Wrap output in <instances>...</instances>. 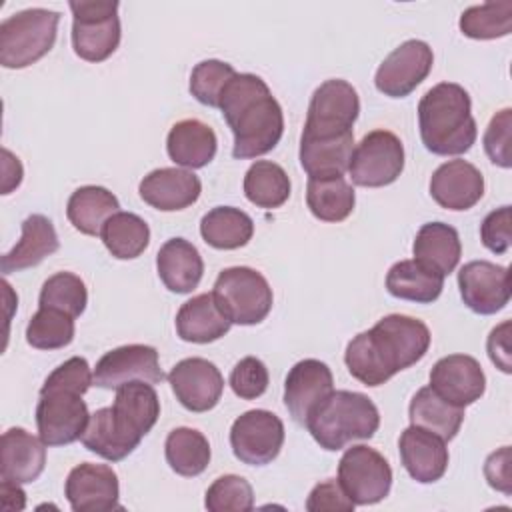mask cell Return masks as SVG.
I'll use <instances>...</instances> for the list:
<instances>
[{"instance_id":"cell-4","label":"cell","mask_w":512,"mask_h":512,"mask_svg":"<svg viewBox=\"0 0 512 512\" xmlns=\"http://www.w3.org/2000/svg\"><path fill=\"white\" fill-rule=\"evenodd\" d=\"M380 426L376 404L360 392L332 390L312 408L306 428L320 448L336 452L348 442L370 440Z\"/></svg>"},{"instance_id":"cell-33","label":"cell","mask_w":512,"mask_h":512,"mask_svg":"<svg viewBox=\"0 0 512 512\" xmlns=\"http://www.w3.org/2000/svg\"><path fill=\"white\" fill-rule=\"evenodd\" d=\"M252 218L234 206H216L200 220L202 240L216 250H236L252 240Z\"/></svg>"},{"instance_id":"cell-15","label":"cell","mask_w":512,"mask_h":512,"mask_svg":"<svg viewBox=\"0 0 512 512\" xmlns=\"http://www.w3.org/2000/svg\"><path fill=\"white\" fill-rule=\"evenodd\" d=\"M458 288L472 312L490 316L510 302V272L488 260H472L458 270Z\"/></svg>"},{"instance_id":"cell-28","label":"cell","mask_w":512,"mask_h":512,"mask_svg":"<svg viewBox=\"0 0 512 512\" xmlns=\"http://www.w3.org/2000/svg\"><path fill=\"white\" fill-rule=\"evenodd\" d=\"M230 318L220 310L212 292L186 300L176 314V332L184 342L208 344L230 330Z\"/></svg>"},{"instance_id":"cell-16","label":"cell","mask_w":512,"mask_h":512,"mask_svg":"<svg viewBox=\"0 0 512 512\" xmlns=\"http://www.w3.org/2000/svg\"><path fill=\"white\" fill-rule=\"evenodd\" d=\"M176 400L190 412L212 410L222 396L224 378L214 362L206 358H184L168 374Z\"/></svg>"},{"instance_id":"cell-29","label":"cell","mask_w":512,"mask_h":512,"mask_svg":"<svg viewBox=\"0 0 512 512\" xmlns=\"http://www.w3.org/2000/svg\"><path fill=\"white\" fill-rule=\"evenodd\" d=\"M414 260L426 266L428 270L448 276L456 270L460 256H462V244L460 236L454 226L444 222H428L422 224L416 232L414 244H412Z\"/></svg>"},{"instance_id":"cell-34","label":"cell","mask_w":512,"mask_h":512,"mask_svg":"<svg viewBox=\"0 0 512 512\" xmlns=\"http://www.w3.org/2000/svg\"><path fill=\"white\" fill-rule=\"evenodd\" d=\"M444 288V276L428 270L416 260H400L386 274V290L400 300L418 304L434 302Z\"/></svg>"},{"instance_id":"cell-37","label":"cell","mask_w":512,"mask_h":512,"mask_svg":"<svg viewBox=\"0 0 512 512\" xmlns=\"http://www.w3.org/2000/svg\"><path fill=\"white\" fill-rule=\"evenodd\" d=\"M164 456L176 474L194 478L208 468L212 452L208 438L200 430L180 426L166 436Z\"/></svg>"},{"instance_id":"cell-42","label":"cell","mask_w":512,"mask_h":512,"mask_svg":"<svg viewBox=\"0 0 512 512\" xmlns=\"http://www.w3.org/2000/svg\"><path fill=\"white\" fill-rule=\"evenodd\" d=\"M74 318L54 310L38 308L26 326V342L38 350H58L74 340Z\"/></svg>"},{"instance_id":"cell-47","label":"cell","mask_w":512,"mask_h":512,"mask_svg":"<svg viewBox=\"0 0 512 512\" xmlns=\"http://www.w3.org/2000/svg\"><path fill=\"white\" fill-rule=\"evenodd\" d=\"M92 384H94V372L90 370L86 358L72 356L48 374L42 388L44 390L62 388V390H72L84 396Z\"/></svg>"},{"instance_id":"cell-12","label":"cell","mask_w":512,"mask_h":512,"mask_svg":"<svg viewBox=\"0 0 512 512\" xmlns=\"http://www.w3.org/2000/svg\"><path fill=\"white\" fill-rule=\"evenodd\" d=\"M284 424L270 410H248L240 414L230 428V446L234 456L248 466L270 464L282 450Z\"/></svg>"},{"instance_id":"cell-50","label":"cell","mask_w":512,"mask_h":512,"mask_svg":"<svg viewBox=\"0 0 512 512\" xmlns=\"http://www.w3.org/2000/svg\"><path fill=\"white\" fill-rule=\"evenodd\" d=\"M510 462H512L510 446H502L500 450L492 452L484 462V476H486L488 484L506 496L512 494V474H510L512 464Z\"/></svg>"},{"instance_id":"cell-32","label":"cell","mask_w":512,"mask_h":512,"mask_svg":"<svg viewBox=\"0 0 512 512\" xmlns=\"http://www.w3.org/2000/svg\"><path fill=\"white\" fill-rule=\"evenodd\" d=\"M408 416L412 426H420L448 442L460 432L464 422V408L446 402L430 386H424L412 396Z\"/></svg>"},{"instance_id":"cell-26","label":"cell","mask_w":512,"mask_h":512,"mask_svg":"<svg viewBox=\"0 0 512 512\" xmlns=\"http://www.w3.org/2000/svg\"><path fill=\"white\" fill-rule=\"evenodd\" d=\"M60 248L56 228L50 218L44 214H30L22 222V236L16 246L6 252L0 260L2 274L20 272L32 266H38L46 256L54 254Z\"/></svg>"},{"instance_id":"cell-46","label":"cell","mask_w":512,"mask_h":512,"mask_svg":"<svg viewBox=\"0 0 512 512\" xmlns=\"http://www.w3.org/2000/svg\"><path fill=\"white\" fill-rule=\"evenodd\" d=\"M510 130H512V110L502 108L496 112L484 132L482 144L484 150L490 158L500 168H510L512 166V156H510Z\"/></svg>"},{"instance_id":"cell-24","label":"cell","mask_w":512,"mask_h":512,"mask_svg":"<svg viewBox=\"0 0 512 512\" xmlns=\"http://www.w3.org/2000/svg\"><path fill=\"white\" fill-rule=\"evenodd\" d=\"M46 466V444L24 428H8L0 446V478L16 484L34 482Z\"/></svg>"},{"instance_id":"cell-49","label":"cell","mask_w":512,"mask_h":512,"mask_svg":"<svg viewBox=\"0 0 512 512\" xmlns=\"http://www.w3.org/2000/svg\"><path fill=\"white\" fill-rule=\"evenodd\" d=\"M510 220V206H500L486 214V218L480 224V240L484 248H488L494 254H506V250L510 248Z\"/></svg>"},{"instance_id":"cell-18","label":"cell","mask_w":512,"mask_h":512,"mask_svg":"<svg viewBox=\"0 0 512 512\" xmlns=\"http://www.w3.org/2000/svg\"><path fill=\"white\" fill-rule=\"evenodd\" d=\"M430 388L454 406H470L486 390V376L480 362L468 354L440 358L430 370Z\"/></svg>"},{"instance_id":"cell-38","label":"cell","mask_w":512,"mask_h":512,"mask_svg":"<svg viewBox=\"0 0 512 512\" xmlns=\"http://www.w3.org/2000/svg\"><path fill=\"white\" fill-rule=\"evenodd\" d=\"M100 238L114 258L134 260L148 248L150 228L134 212H116L102 226Z\"/></svg>"},{"instance_id":"cell-20","label":"cell","mask_w":512,"mask_h":512,"mask_svg":"<svg viewBox=\"0 0 512 512\" xmlns=\"http://www.w3.org/2000/svg\"><path fill=\"white\" fill-rule=\"evenodd\" d=\"M430 196L446 210H468L484 196V176L474 164L462 158L448 160L434 170Z\"/></svg>"},{"instance_id":"cell-43","label":"cell","mask_w":512,"mask_h":512,"mask_svg":"<svg viewBox=\"0 0 512 512\" xmlns=\"http://www.w3.org/2000/svg\"><path fill=\"white\" fill-rule=\"evenodd\" d=\"M236 76V70L232 64L210 58L202 60L192 68L190 74V94L204 106L218 108L220 96L226 88V84Z\"/></svg>"},{"instance_id":"cell-19","label":"cell","mask_w":512,"mask_h":512,"mask_svg":"<svg viewBox=\"0 0 512 512\" xmlns=\"http://www.w3.org/2000/svg\"><path fill=\"white\" fill-rule=\"evenodd\" d=\"M334 390V378L328 364L316 358L296 362L284 380V404L292 420L306 426L308 414Z\"/></svg>"},{"instance_id":"cell-21","label":"cell","mask_w":512,"mask_h":512,"mask_svg":"<svg viewBox=\"0 0 512 512\" xmlns=\"http://www.w3.org/2000/svg\"><path fill=\"white\" fill-rule=\"evenodd\" d=\"M140 198L156 210L176 212L192 206L202 192L200 178L186 168H156L148 172L138 186Z\"/></svg>"},{"instance_id":"cell-23","label":"cell","mask_w":512,"mask_h":512,"mask_svg":"<svg viewBox=\"0 0 512 512\" xmlns=\"http://www.w3.org/2000/svg\"><path fill=\"white\" fill-rule=\"evenodd\" d=\"M84 448L102 456L104 460L118 462L132 454L142 436L134 432L116 412L112 406L100 408L90 414L86 430L80 436Z\"/></svg>"},{"instance_id":"cell-39","label":"cell","mask_w":512,"mask_h":512,"mask_svg":"<svg viewBox=\"0 0 512 512\" xmlns=\"http://www.w3.org/2000/svg\"><path fill=\"white\" fill-rule=\"evenodd\" d=\"M290 178L286 170L270 160H256L244 176V194L258 208H280L290 198Z\"/></svg>"},{"instance_id":"cell-7","label":"cell","mask_w":512,"mask_h":512,"mask_svg":"<svg viewBox=\"0 0 512 512\" xmlns=\"http://www.w3.org/2000/svg\"><path fill=\"white\" fill-rule=\"evenodd\" d=\"M72 10V48L86 62H104L120 44V18L116 0L68 2Z\"/></svg>"},{"instance_id":"cell-53","label":"cell","mask_w":512,"mask_h":512,"mask_svg":"<svg viewBox=\"0 0 512 512\" xmlns=\"http://www.w3.org/2000/svg\"><path fill=\"white\" fill-rule=\"evenodd\" d=\"M0 496H2V506L6 510H22L26 506V494L20 488V484L2 480L0 482Z\"/></svg>"},{"instance_id":"cell-44","label":"cell","mask_w":512,"mask_h":512,"mask_svg":"<svg viewBox=\"0 0 512 512\" xmlns=\"http://www.w3.org/2000/svg\"><path fill=\"white\" fill-rule=\"evenodd\" d=\"M204 506L210 512H248L254 508V490L246 478L224 474L208 486Z\"/></svg>"},{"instance_id":"cell-2","label":"cell","mask_w":512,"mask_h":512,"mask_svg":"<svg viewBox=\"0 0 512 512\" xmlns=\"http://www.w3.org/2000/svg\"><path fill=\"white\" fill-rule=\"evenodd\" d=\"M218 108L234 134L232 156L238 160L268 154L284 134L282 106L256 74L236 72L226 84Z\"/></svg>"},{"instance_id":"cell-3","label":"cell","mask_w":512,"mask_h":512,"mask_svg":"<svg viewBox=\"0 0 512 512\" xmlns=\"http://www.w3.org/2000/svg\"><path fill=\"white\" fill-rule=\"evenodd\" d=\"M422 144L438 156H458L472 148L478 136L470 94L456 82L432 86L418 102Z\"/></svg>"},{"instance_id":"cell-30","label":"cell","mask_w":512,"mask_h":512,"mask_svg":"<svg viewBox=\"0 0 512 512\" xmlns=\"http://www.w3.org/2000/svg\"><path fill=\"white\" fill-rule=\"evenodd\" d=\"M354 152V132L332 138L300 136V166L308 178L344 176Z\"/></svg>"},{"instance_id":"cell-10","label":"cell","mask_w":512,"mask_h":512,"mask_svg":"<svg viewBox=\"0 0 512 512\" xmlns=\"http://www.w3.org/2000/svg\"><path fill=\"white\" fill-rule=\"evenodd\" d=\"M404 170L402 140L390 130H372L354 148L348 174L356 186L380 188L398 180Z\"/></svg>"},{"instance_id":"cell-31","label":"cell","mask_w":512,"mask_h":512,"mask_svg":"<svg viewBox=\"0 0 512 512\" xmlns=\"http://www.w3.org/2000/svg\"><path fill=\"white\" fill-rule=\"evenodd\" d=\"M118 198L104 186H80L76 188L66 204V216L70 224L86 234V236H98L102 232V226L106 220L120 212Z\"/></svg>"},{"instance_id":"cell-45","label":"cell","mask_w":512,"mask_h":512,"mask_svg":"<svg viewBox=\"0 0 512 512\" xmlns=\"http://www.w3.org/2000/svg\"><path fill=\"white\" fill-rule=\"evenodd\" d=\"M270 376L266 364L256 356H246L230 372V388L242 400H256L268 388Z\"/></svg>"},{"instance_id":"cell-48","label":"cell","mask_w":512,"mask_h":512,"mask_svg":"<svg viewBox=\"0 0 512 512\" xmlns=\"http://www.w3.org/2000/svg\"><path fill=\"white\" fill-rule=\"evenodd\" d=\"M354 506L356 504L334 478L316 484L306 498L308 512H352Z\"/></svg>"},{"instance_id":"cell-14","label":"cell","mask_w":512,"mask_h":512,"mask_svg":"<svg viewBox=\"0 0 512 512\" xmlns=\"http://www.w3.org/2000/svg\"><path fill=\"white\" fill-rule=\"evenodd\" d=\"M144 380L148 384H160L164 372L160 368L158 350L148 344H126L106 352L94 368V386L104 390H116L118 386Z\"/></svg>"},{"instance_id":"cell-6","label":"cell","mask_w":512,"mask_h":512,"mask_svg":"<svg viewBox=\"0 0 512 512\" xmlns=\"http://www.w3.org/2000/svg\"><path fill=\"white\" fill-rule=\"evenodd\" d=\"M212 296L232 324H260L272 310V288L268 280L254 268H224L212 288Z\"/></svg>"},{"instance_id":"cell-9","label":"cell","mask_w":512,"mask_h":512,"mask_svg":"<svg viewBox=\"0 0 512 512\" xmlns=\"http://www.w3.org/2000/svg\"><path fill=\"white\" fill-rule=\"evenodd\" d=\"M338 482L356 506L382 502L392 488V468L374 448L356 444L338 462Z\"/></svg>"},{"instance_id":"cell-13","label":"cell","mask_w":512,"mask_h":512,"mask_svg":"<svg viewBox=\"0 0 512 512\" xmlns=\"http://www.w3.org/2000/svg\"><path fill=\"white\" fill-rule=\"evenodd\" d=\"M432 64L434 52L424 40H406L382 60L374 84L384 96L404 98L426 80Z\"/></svg>"},{"instance_id":"cell-1","label":"cell","mask_w":512,"mask_h":512,"mask_svg":"<svg viewBox=\"0 0 512 512\" xmlns=\"http://www.w3.org/2000/svg\"><path fill=\"white\" fill-rule=\"evenodd\" d=\"M428 348L430 330L422 320L388 314L348 342L344 362L358 382L374 388L420 362Z\"/></svg>"},{"instance_id":"cell-51","label":"cell","mask_w":512,"mask_h":512,"mask_svg":"<svg viewBox=\"0 0 512 512\" xmlns=\"http://www.w3.org/2000/svg\"><path fill=\"white\" fill-rule=\"evenodd\" d=\"M486 350L496 368H500L504 374L512 372V356H510V320H504L492 332L486 340Z\"/></svg>"},{"instance_id":"cell-17","label":"cell","mask_w":512,"mask_h":512,"mask_svg":"<svg viewBox=\"0 0 512 512\" xmlns=\"http://www.w3.org/2000/svg\"><path fill=\"white\" fill-rule=\"evenodd\" d=\"M64 496L74 512H104L120 508L118 476L106 464H78L66 478Z\"/></svg>"},{"instance_id":"cell-11","label":"cell","mask_w":512,"mask_h":512,"mask_svg":"<svg viewBox=\"0 0 512 512\" xmlns=\"http://www.w3.org/2000/svg\"><path fill=\"white\" fill-rule=\"evenodd\" d=\"M88 406L82 394L62 388H40L36 404L38 436L46 446H66L76 442L88 424Z\"/></svg>"},{"instance_id":"cell-5","label":"cell","mask_w":512,"mask_h":512,"mask_svg":"<svg viewBox=\"0 0 512 512\" xmlns=\"http://www.w3.org/2000/svg\"><path fill=\"white\" fill-rule=\"evenodd\" d=\"M60 12L48 8L20 10L0 24V64L20 70L44 58L58 34Z\"/></svg>"},{"instance_id":"cell-40","label":"cell","mask_w":512,"mask_h":512,"mask_svg":"<svg viewBox=\"0 0 512 512\" xmlns=\"http://www.w3.org/2000/svg\"><path fill=\"white\" fill-rule=\"evenodd\" d=\"M460 32L474 40H494L512 32V0L470 6L460 16Z\"/></svg>"},{"instance_id":"cell-52","label":"cell","mask_w":512,"mask_h":512,"mask_svg":"<svg viewBox=\"0 0 512 512\" xmlns=\"http://www.w3.org/2000/svg\"><path fill=\"white\" fill-rule=\"evenodd\" d=\"M4 156V184H2V194H10L12 188H16L22 182V164L16 156H12L10 150H2Z\"/></svg>"},{"instance_id":"cell-36","label":"cell","mask_w":512,"mask_h":512,"mask_svg":"<svg viewBox=\"0 0 512 512\" xmlns=\"http://www.w3.org/2000/svg\"><path fill=\"white\" fill-rule=\"evenodd\" d=\"M112 408L142 438L154 428L160 416L158 394L154 386L144 380H132L118 386Z\"/></svg>"},{"instance_id":"cell-22","label":"cell","mask_w":512,"mask_h":512,"mask_svg":"<svg viewBox=\"0 0 512 512\" xmlns=\"http://www.w3.org/2000/svg\"><path fill=\"white\" fill-rule=\"evenodd\" d=\"M400 460L412 480L420 484H432L440 480L448 468V448L446 442L420 428L408 426L398 440Z\"/></svg>"},{"instance_id":"cell-27","label":"cell","mask_w":512,"mask_h":512,"mask_svg":"<svg viewBox=\"0 0 512 512\" xmlns=\"http://www.w3.org/2000/svg\"><path fill=\"white\" fill-rule=\"evenodd\" d=\"M216 148L218 140L214 130L198 118L176 122L166 138V152L170 160L190 170L210 164L216 156Z\"/></svg>"},{"instance_id":"cell-8","label":"cell","mask_w":512,"mask_h":512,"mask_svg":"<svg viewBox=\"0 0 512 512\" xmlns=\"http://www.w3.org/2000/svg\"><path fill=\"white\" fill-rule=\"evenodd\" d=\"M360 114V98L356 88L340 78L322 82L308 104L302 136L332 138L352 132Z\"/></svg>"},{"instance_id":"cell-25","label":"cell","mask_w":512,"mask_h":512,"mask_svg":"<svg viewBox=\"0 0 512 512\" xmlns=\"http://www.w3.org/2000/svg\"><path fill=\"white\" fill-rule=\"evenodd\" d=\"M156 270L170 292L190 294L202 280L204 260L186 238H170L156 254Z\"/></svg>"},{"instance_id":"cell-35","label":"cell","mask_w":512,"mask_h":512,"mask_svg":"<svg viewBox=\"0 0 512 512\" xmlns=\"http://www.w3.org/2000/svg\"><path fill=\"white\" fill-rule=\"evenodd\" d=\"M306 204L314 218L322 222H342L352 214L356 194L344 176L308 178Z\"/></svg>"},{"instance_id":"cell-41","label":"cell","mask_w":512,"mask_h":512,"mask_svg":"<svg viewBox=\"0 0 512 512\" xmlns=\"http://www.w3.org/2000/svg\"><path fill=\"white\" fill-rule=\"evenodd\" d=\"M38 304L40 308H54L78 318L88 304L86 284L72 272H56L42 284Z\"/></svg>"}]
</instances>
